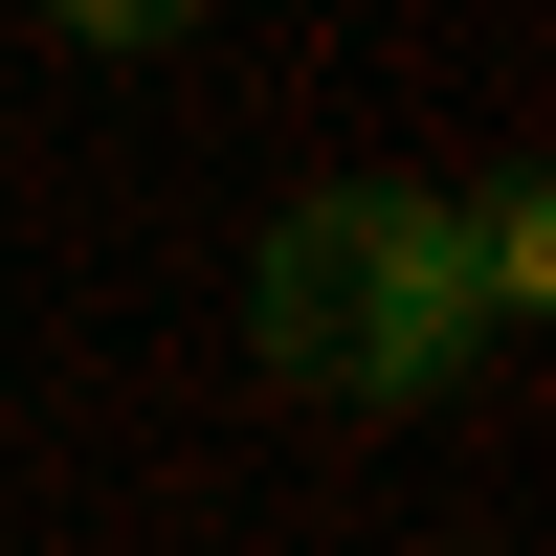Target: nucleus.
<instances>
[{
  "label": "nucleus",
  "mask_w": 556,
  "mask_h": 556,
  "mask_svg": "<svg viewBox=\"0 0 556 556\" xmlns=\"http://www.w3.org/2000/svg\"><path fill=\"white\" fill-rule=\"evenodd\" d=\"M245 356H267L290 401H379V424H424V401L490 356L468 201H424V178H334V201H290V223L245 245Z\"/></svg>",
  "instance_id": "obj_1"
},
{
  "label": "nucleus",
  "mask_w": 556,
  "mask_h": 556,
  "mask_svg": "<svg viewBox=\"0 0 556 556\" xmlns=\"http://www.w3.org/2000/svg\"><path fill=\"white\" fill-rule=\"evenodd\" d=\"M45 23H67V45H201L223 0H45Z\"/></svg>",
  "instance_id": "obj_2"
}]
</instances>
